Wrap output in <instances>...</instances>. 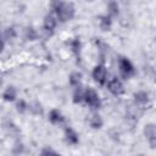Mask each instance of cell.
<instances>
[{"label": "cell", "mask_w": 156, "mask_h": 156, "mask_svg": "<svg viewBox=\"0 0 156 156\" xmlns=\"http://www.w3.org/2000/svg\"><path fill=\"white\" fill-rule=\"evenodd\" d=\"M2 50H4V41L0 38V52H2Z\"/></svg>", "instance_id": "obj_24"}, {"label": "cell", "mask_w": 156, "mask_h": 156, "mask_svg": "<svg viewBox=\"0 0 156 156\" xmlns=\"http://www.w3.org/2000/svg\"><path fill=\"white\" fill-rule=\"evenodd\" d=\"M80 83H82V73L79 72H73L71 73L69 76V84L72 87H80Z\"/></svg>", "instance_id": "obj_16"}, {"label": "cell", "mask_w": 156, "mask_h": 156, "mask_svg": "<svg viewBox=\"0 0 156 156\" xmlns=\"http://www.w3.org/2000/svg\"><path fill=\"white\" fill-rule=\"evenodd\" d=\"M49 119H50V122H51L52 124H62V123L65 122L63 115L61 113V111H58V110H56V108H54V110L50 111V113H49Z\"/></svg>", "instance_id": "obj_10"}, {"label": "cell", "mask_w": 156, "mask_h": 156, "mask_svg": "<svg viewBox=\"0 0 156 156\" xmlns=\"http://www.w3.org/2000/svg\"><path fill=\"white\" fill-rule=\"evenodd\" d=\"M24 37H26L27 40H35L38 38V32L33 27H28V28H26Z\"/></svg>", "instance_id": "obj_17"}, {"label": "cell", "mask_w": 156, "mask_h": 156, "mask_svg": "<svg viewBox=\"0 0 156 156\" xmlns=\"http://www.w3.org/2000/svg\"><path fill=\"white\" fill-rule=\"evenodd\" d=\"M107 89H108L113 95H121V94L123 93V90H124L122 82H121L118 78H116V77H113L112 79L108 80V83H107Z\"/></svg>", "instance_id": "obj_7"}, {"label": "cell", "mask_w": 156, "mask_h": 156, "mask_svg": "<svg viewBox=\"0 0 156 156\" xmlns=\"http://www.w3.org/2000/svg\"><path fill=\"white\" fill-rule=\"evenodd\" d=\"M111 26H112V20H111L110 16L102 15V16L99 17V27L102 30H110L111 29Z\"/></svg>", "instance_id": "obj_11"}, {"label": "cell", "mask_w": 156, "mask_h": 156, "mask_svg": "<svg viewBox=\"0 0 156 156\" xmlns=\"http://www.w3.org/2000/svg\"><path fill=\"white\" fill-rule=\"evenodd\" d=\"M134 102L140 108H147L150 106V96L146 91H138L134 94Z\"/></svg>", "instance_id": "obj_5"}, {"label": "cell", "mask_w": 156, "mask_h": 156, "mask_svg": "<svg viewBox=\"0 0 156 156\" xmlns=\"http://www.w3.org/2000/svg\"><path fill=\"white\" fill-rule=\"evenodd\" d=\"M41 154H43V155H46V154H57V152H56L55 150L50 149V147H45V149L41 150Z\"/></svg>", "instance_id": "obj_23"}, {"label": "cell", "mask_w": 156, "mask_h": 156, "mask_svg": "<svg viewBox=\"0 0 156 156\" xmlns=\"http://www.w3.org/2000/svg\"><path fill=\"white\" fill-rule=\"evenodd\" d=\"M65 136H66V141L68 144H71V145H77L79 143V135H78V133L73 128H71V127H67L65 129Z\"/></svg>", "instance_id": "obj_9"}, {"label": "cell", "mask_w": 156, "mask_h": 156, "mask_svg": "<svg viewBox=\"0 0 156 156\" xmlns=\"http://www.w3.org/2000/svg\"><path fill=\"white\" fill-rule=\"evenodd\" d=\"M83 99H84V90H82L80 87H77L74 90V94H73V102L79 104L83 101Z\"/></svg>", "instance_id": "obj_18"}, {"label": "cell", "mask_w": 156, "mask_h": 156, "mask_svg": "<svg viewBox=\"0 0 156 156\" xmlns=\"http://www.w3.org/2000/svg\"><path fill=\"white\" fill-rule=\"evenodd\" d=\"M56 26H57V18L52 15H46L44 18V23H43L44 30L48 33H52L54 29L56 28Z\"/></svg>", "instance_id": "obj_8"}, {"label": "cell", "mask_w": 156, "mask_h": 156, "mask_svg": "<svg viewBox=\"0 0 156 156\" xmlns=\"http://www.w3.org/2000/svg\"><path fill=\"white\" fill-rule=\"evenodd\" d=\"M17 98V90L15 87H7L2 93V99L5 101H13Z\"/></svg>", "instance_id": "obj_12"}, {"label": "cell", "mask_w": 156, "mask_h": 156, "mask_svg": "<svg viewBox=\"0 0 156 156\" xmlns=\"http://www.w3.org/2000/svg\"><path fill=\"white\" fill-rule=\"evenodd\" d=\"M144 134H145V138L149 141L150 146L152 149H155L156 147V127H155V124L154 123L146 124L144 128Z\"/></svg>", "instance_id": "obj_6"}, {"label": "cell", "mask_w": 156, "mask_h": 156, "mask_svg": "<svg viewBox=\"0 0 156 156\" xmlns=\"http://www.w3.org/2000/svg\"><path fill=\"white\" fill-rule=\"evenodd\" d=\"M83 101H85L94 110H98L101 106V100H100L98 93L93 88H88V89L84 90V99H83Z\"/></svg>", "instance_id": "obj_1"}, {"label": "cell", "mask_w": 156, "mask_h": 156, "mask_svg": "<svg viewBox=\"0 0 156 156\" xmlns=\"http://www.w3.org/2000/svg\"><path fill=\"white\" fill-rule=\"evenodd\" d=\"M5 35L7 39H13L16 37V30L13 28H7L6 32H5Z\"/></svg>", "instance_id": "obj_22"}, {"label": "cell", "mask_w": 156, "mask_h": 156, "mask_svg": "<svg viewBox=\"0 0 156 156\" xmlns=\"http://www.w3.org/2000/svg\"><path fill=\"white\" fill-rule=\"evenodd\" d=\"M28 108H29L34 115H41V113H43V107H41V105H40L39 102H34V104L30 105Z\"/></svg>", "instance_id": "obj_21"}, {"label": "cell", "mask_w": 156, "mask_h": 156, "mask_svg": "<svg viewBox=\"0 0 156 156\" xmlns=\"http://www.w3.org/2000/svg\"><path fill=\"white\" fill-rule=\"evenodd\" d=\"M118 68H119L121 76L123 78H126V79L130 78L135 73V69H134L133 63L128 58H126V57H121L119 58V61H118Z\"/></svg>", "instance_id": "obj_2"}, {"label": "cell", "mask_w": 156, "mask_h": 156, "mask_svg": "<svg viewBox=\"0 0 156 156\" xmlns=\"http://www.w3.org/2000/svg\"><path fill=\"white\" fill-rule=\"evenodd\" d=\"M74 12H76L74 6L71 2H68V4L67 2H63L62 7L56 13V16H57V18L61 22H67V21H69V20H72L74 17Z\"/></svg>", "instance_id": "obj_3"}, {"label": "cell", "mask_w": 156, "mask_h": 156, "mask_svg": "<svg viewBox=\"0 0 156 156\" xmlns=\"http://www.w3.org/2000/svg\"><path fill=\"white\" fill-rule=\"evenodd\" d=\"M107 12L110 17H116L119 13V6L117 4V1L115 0H110L107 4Z\"/></svg>", "instance_id": "obj_14"}, {"label": "cell", "mask_w": 156, "mask_h": 156, "mask_svg": "<svg viewBox=\"0 0 156 156\" xmlns=\"http://www.w3.org/2000/svg\"><path fill=\"white\" fill-rule=\"evenodd\" d=\"M89 124H90L91 128H94V129H99V128L102 127L104 121H102V118H101L100 115L94 113V115H91L90 118H89Z\"/></svg>", "instance_id": "obj_13"}, {"label": "cell", "mask_w": 156, "mask_h": 156, "mask_svg": "<svg viewBox=\"0 0 156 156\" xmlns=\"http://www.w3.org/2000/svg\"><path fill=\"white\" fill-rule=\"evenodd\" d=\"M62 5H63V1H62V0H51V2H50V9L52 10L54 13H57V12L60 11V9L62 7Z\"/></svg>", "instance_id": "obj_20"}, {"label": "cell", "mask_w": 156, "mask_h": 156, "mask_svg": "<svg viewBox=\"0 0 156 156\" xmlns=\"http://www.w3.org/2000/svg\"><path fill=\"white\" fill-rule=\"evenodd\" d=\"M28 107H29V105L24 101V100H20V101H17V104H16V110H17V112H20V113H24L27 110H28Z\"/></svg>", "instance_id": "obj_19"}, {"label": "cell", "mask_w": 156, "mask_h": 156, "mask_svg": "<svg viewBox=\"0 0 156 156\" xmlns=\"http://www.w3.org/2000/svg\"><path fill=\"white\" fill-rule=\"evenodd\" d=\"M69 46H71V50L73 51V54H74L77 57H79V55H80V49H82V43H80V40H79L78 38H74V39L69 43Z\"/></svg>", "instance_id": "obj_15"}, {"label": "cell", "mask_w": 156, "mask_h": 156, "mask_svg": "<svg viewBox=\"0 0 156 156\" xmlns=\"http://www.w3.org/2000/svg\"><path fill=\"white\" fill-rule=\"evenodd\" d=\"M91 74H93V78H94V80H95L96 83H99V84H101V85L106 83V79H107V71H106V68H105L104 65H98V66H95Z\"/></svg>", "instance_id": "obj_4"}]
</instances>
